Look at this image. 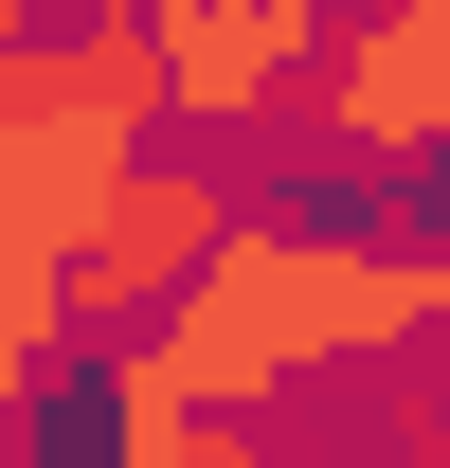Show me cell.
Returning a JSON list of instances; mask_svg holds the SVG:
<instances>
[{
  "label": "cell",
  "mask_w": 450,
  "mask_h": 468,
  "mask_svg": "<svg viewBox=\"0 0 450 468\" xmlns=\"http://www.w3.org/2000/svg\"><path fill=\"white\" fill-rule=\"evenodd\" d=\"M414 343H450L433 324V234L414 217H325V198H234L198 289L145 324V360L198 414H234V432L271 397H306V378H360V360H414Z\"/></svg>",
  "instance_id": "obj_1"
},
{
  "label": "cell",
  "mask_w": 450,
  "mask_h": 468,
  "mask_svg": "<svg viewBox=\"0 0 450 468\" xmlns=\"http://www.w3.org/2000/svg\"><path fill=\"white\" fill-rule=\"evenodd\" d=\"M342 18H306V0H163L145 18V72H163V144H234L252 109H288L306 72H325Z\"/></svg>",
  "instance_id": "obj_4"
},
{
  "label": "cell",
  "mask_w": 450,
  "mask_h": 468,
  "mask_svg": "<svg viewBox=\"0 0 450 468\" xmlns=\"http://www.w3.org/2000/svg\"><path fill=\"white\" fill-rule=\"evenodd\" d=\"M433 163H450V0H379L306 72V180L325 217H360V198H414Z\"/></svg>",
  "instance_id": "obj_2"
},
{
  "label": "cell",
  "mask_w": 450,
  "mask_h": 468,
  "mask_svg": "<svg viewBox=\"0 0 450 468\" xmlns=\"http://www.w3.org/2000/svg\"><path fill=\"white\" fill-rule=\"evenodd\" d=\"M91 432H109V468H271V432H234V414H198L145 343H109V397H91Z\"/></svg>",
  "instance_id": "obj_5"
},
{
  "label": "cell",
  "mask_w": 450,
  "mask_h": 468,
  "mask_svg": "<svg viewBox=\"0 0 450 468\" xmlns=\"http://www.w3.org/2000/svg\"><path fill=\"white\" fill-rule=\"evenodd\" d=\"M234 198H252V180H234L217 144H163V163L109 198V234L72 252V343H145V324L198 289V252L234 234Z\"/></svg>",
  "instance_id": "obj_3"
},
{
  "label": "cell",
  "mask_w": 450,
  "mask_h": 468,
  "mask_svg": "<svg viewBox=\"0 0 450 468\" xmlns=\"http://www.w3.org/2000/svg\"><path fill=\"white\" fill-rule=\"evenodd\" d=\"M55 360H72V271L0 234V432H18V414L55 397Z\"/></svg>",
  "instance_id": "obj_6"
}]
</instances>
